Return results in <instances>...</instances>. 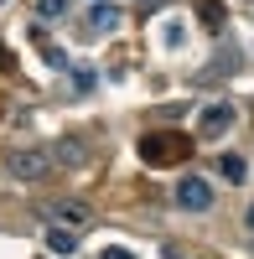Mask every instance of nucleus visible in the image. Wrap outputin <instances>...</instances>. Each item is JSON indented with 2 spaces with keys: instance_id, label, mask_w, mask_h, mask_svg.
Masks as SVG:
<instances>
[{
  "instance_id": "1",
  "label": "nucleus",
  "mask_w": 254,
  "mask_h": 259,
  "mask_svg": "<svg viewBox=\"0 0 254 259\" xmlns=\"http://www.w3.org/2000/svg\"><path fill=\"white\" fill-rule=\"evenodd\" d=\"M52 171V156L36 145H21V150H6V177L11 182H47Z\"/></svg>"
},
{
  "instance_id": "2",
  "label": "nucleus",
  "mask_w": 254,
  "mask_h": 259,
  "mask_svg": "<svg viewBox=\"0 0 254 259\" xmlns=\"http://www.w3.org/2000/svg\"><path fill=\"white\" fill-rule=\"evenodd\" d=\"M187 150H192L187 135H177V130L166 135V130H161V135H145L140 140V161L145 166H172V161H187Z\"/></svg>"
},
{
  "instance_id": "3",
  "label": "nucleus",
  "mask_w": 254,
  "mask_h": 259,
  "mask_svg": "<svg viewBox=\"0 0 254 259\" xmlns=\"http://www.w3.org/2000/svg\"><path fill=\"white\" fill-rule=\"evenodd\" d=\"M177 207L207 212V207H213V182H207V177H182L177 182Z\"/></svg>"
},
{
  "instance_id": "4",
  "label": "nucleus",
  "mask_w": 254,
  "mask_h": 259,
  "mask_svg": "<svg viewBox=\"0 0 254 259\" xmlns=\"http://www.w3.org/2000/svg\"><path fill=\"white\" fill-rule=\"evenodd\" d=\"M228 124H234V104H228V99H213V104L197 114V135H202V140L228 135Z\"/></svg>"
},
{
  "instance_id": "5",
  "label": "nucleus",
  "mask_w": 254,
  "mask_h": 259,
  "mask_svg": "<svg viewBox=\"0 0 254 259\" xmlns=\"http://www.w3.org/2000/svg\"><path fill=\"white\" fill-rule=\"evenodd\" d=\"M41 218H47V223H62V228H89L94 223V212L89 207H83V202H47V207H41Z\"/></svg>"
},
{
  "instance_id": "6",
  "label": "nucleus",
  "mask_w": 254,
  "mask_h": 259,
  "mask_svg": "<svg viewBox=\"0 0 254 259\" xmlns=\"http://www.w3.org/2000/svg\"><path fill=\"white\" fill-rule=\"evenodd\" d=\"M114 26H119V6H114V0H94L89 21H83V36H109Z\"/></svg>"
},
{
  "instance_id": "7",
  "label": "nucleus",
  "mask_w": 254,
  "mask_h": 259,
  "mask_svg": "<svg viewBox=\"0 0 254 259\" xmlns=\"http://www.w3.org/2000/svg\"><path fill=\"white\" fill-rule=\"evenodd\" d=\"M47 249H52V254H73V249H78V228L52 223V228H47Z\"/></svg>"
},
{
  "instance_id": "8",
  "label": "nucleus",
  "mask_w": 254,
  "mask_h": 259,
  "mask_svg": "<svg viewBox=\"0 0 254 259\" xmlns=\"http://www.w3.org/2000/svg\"><path fill=\"white\" fill-rule=\"evenodd\" d=\"M52 161H62V166H83V161H89V140H62V145L52 150Z\"/></svg>"
},
{
  "instance_id": "9",
  "label": "nucleus",
  "mask_w": 254,
  "mask_h": 259,
  "mask_svg": "<svg viewBox=\"0 0 254 259\" xmlns=\"http://www.w3.org/2000/svg\"><path fill=\"white\" fill-rule=\"evenodd\" d=\"M218 171H223L228 182H244V177H249V166H244V156H223V161H218Z\"/></svg>"
},
{
  "instance_id": "10",
  "label": "nucleus",
  "mask_w": 254,
  "mask_h": 259,
  "mask_svg": "<svg viewBox=\"0 0 254 259\" xmlns=\"http://www.w3.org/2000/svg\"><path fill=\"white\" fill-rule=\"evenodd\" d=\"M36 16L41 21H62L68 16V0H36Z\"/></svg>"
},
{
  "instance_id": "11",
  "label": "nucleus",
  "mask_w": 254,
  "mask_h": 259,
  "mask_svg": "<svg viewBox=\"0 0 254 259\" xmlns=\"http://www.w3.org/2000/svg\"><path fill=\"white\" fill-rule=\"evenodd\" d=\"M202 26L218 31V26H223V6H213V0H207V6H202Z\"/></svg>"
},
{
  "instance_id": "12",
  "label": "nucleus",
  "mask_w": 254,
  "mask_h": 259,
  "mask_svg": "<svg viewBox=\"0 0 254 259\" xmlns=\"http://www.w3.org/2000/svg\"><path fill=\"white\" fill-rule=\"evenodd\" d=\"M99 259H135V254H130V249H119V244H114V249H104Z\"/></svg>"
},
{
  "instance_id": "13",
  "label": "nucleus",
  "mask_w": 254,
  "mask_h": 259,
  "mask_svg": "<svg viewBox=\"0 0 254 259\" xmlns=\"http://www.w3.org/2000/svg\"><path fill=\"white\" fill-rule=\"evenodd\" d=\"M244 228H249V233H254V202H249V212H244Z\"/></svg>"
}]
</instances>
